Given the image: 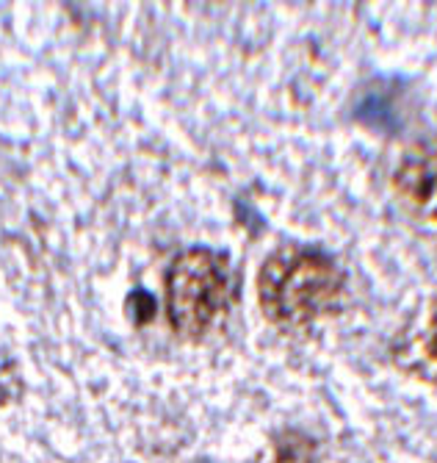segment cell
Segmentation results:
<instances>
[{"mask_svg":"<svg viewBox=\"0 0 437 463\" xmlns=\"http://www.w3.org/2000/svg\"><path fill=\"white\" fill-rule=\"evenodd\" d=\"M346 272L330 252L308 244L274 250L257 272V303L283 330H302L340 308Z\"/></svg>","mask_w":437,"mask_h":463,"instance_id":"1","label":"cell"},{"mask_svg":"<svg viewBox=\"0 0 437 463\" xmlns=\"http://www.w3.org/2000/svg\"><path fill=\"white\" fill-rule=\"evenodd\" d=\"M230 261L208 247L178 252L163 275V311L172 333L200 342L230 308Z\"/></svg>","mask_w":437,"mask_h":463,"instance_id":"2","label":"cell"},{"mask_svg":"<svg viewBox=\"0 0 437 463\" xmlns=\"http://www.w3.org/2000/svg\"><path fill=\"white\" fill-rule=\"evenodd\" d=\"M393 189L415 217L437 222V147L402 158L393 173Z\"/></svg>","mask_w":437,"mask_h":463,"instance_id":"3","label":"cell"},{"mask_svg":"<svg viewBox=\"0 0 437 463\" xmlns=\"http://www.w3.org/2000/svg\"><path fill=\"white\" fill-rule=\"evenodd\" d=\"M396 366L423 383H437V303L432 306L426 327L399 347Z\"/></svg>","mask_w":437,"mask_h":463,"instance_id":"4","label":"cell"},{"mask_svg":"<svg viewBox=\"0 0 437 463\" xmlns=\"http://www.w3.org/2000/svg\"><path fill=\"white\" fill-rule=\"evenodd\" d=\"M269 463H316V441L299 430L277 436Z\"/></svg>","mask_w":437,"mask_h":463,"instance_id":"5","label":"cell"}]
</instances>
